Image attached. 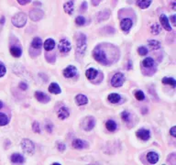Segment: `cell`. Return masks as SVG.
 <instances>
[{"label": "cell", "instance_id": "cell-36", "mask_svg": "<svg viewBox=\"0 0 176 165\" xmlns=\"http://www.w3.org/2000/svg\"><path fill=\"white\" fill-rule=\"evenodd\" d=\"M138 52L140 55H141V56H145V55H147V53H148V49L146 47H143V46L140 47L138 49Z\"/></svg>", "mask_w": 176, "mask_h": 165}, {"label": "cell", "instance_id": "cell-17", "mask_svg": "<svg viewBox=\"0 0 176 165\" xmlns=\"http://www.w3.org/2000/svg\"><path fill=\"white\" fill-rule=\"evenodd\" d=\"M49 92L51 93V94H54V95H59L62 93V90H61V87L58 84L56 83H51L49 86Z\"/></svg>", "mask_w": 176, "mask_h": 165}, {"label": "cell", "instance_id": "cell-16", "mask_svg": "<svg viewBox=\"0 0 176 165\" xmlns=\"http://www.w3.org/2000/svg\"><path fill=\"white\" fill-rule=\"evenodd\" d=\"M147 160L150 164H155L159 160V155L154 151H150L147 154Z\"/></svg>", "mask_w": 176, "mask_h": 165}, {"label": "cell", "instance_id": "cell-11", "mask_svg": "<svg viewBox=\"0 0 176 165\" xmlns=\"http://www.w3.org/2000/svg\"><path fill=\"white\" fill-rule=\"evenodd\" d=\"M132 25H133V22L130 19H124L120 22V28L125 32H128L132 28Z\"/></svg>", "mask_w": 176, "mask_h": 165}, {"label": "cell", "instance_id": "cell-37", "mask_svg": "<svg viewBox=\"0 0 176 165\" xmlns=\"http://www.w3.org/2000/svg\"><path fill=\"white\" fill-rule=\"evenodd\" d=\"M32 129L35 133H40V124L37 121H34L32 124Z\"/></svg>", "mask_w": 176, "mask_h": 165}, {"label": "cell", "instance_id": "cell-5", "mask_svg": "<svg viewBox=\"0 0 176 165\" xmlns=\"http://www.w3.org/2000/svg\"><path fill=\"white\" fill-rule=\"evenodd\" d=\"M21 148L28 154H33V152L35 151L34 143L31 140L28 139H24L21 141Z\"/></svg>", "mask_w": 176, "mask_h": 165}, {"label": "cell", "instance_id": "cell-4", "mask_svg": "<svg viewBox=\"0 0 176 165\" xmlns=\"http://www.w3.org/2000/svg\"><path fill=\"white\" fill-rule=\"evenodd\" d=\"M125 82V76L121 73H117L114 74V76L111 79V84L114 87H120L123 85Z\"/></svg>", "mask_w": 176, "mask_h": 165}, {"label": "cell", "instance_id": "cell-3", "mask_svg": "<svg viewBox=\"0 0 176 165\" xmlns=\"http://www.w3.org/2000/svg\"><path fill=\"white\" fill-rule=\"evenodd\" d=\"M27 22V17L24 13L19 12L12 18V24L17 28H22Z\"/></svg>", "mask_w": 176, "mask_h": 165}, {"label": "cell", "instance_id": "cell-24", "mask_svg": "<svg viewBox=\"0 0 176 165\" xmlns=\"http://www.w3.org/2000/svg\"><path fill=\"white\" fill-rule=\"evenodd\" d=\"M151 4V0H137V6L142 9H148Z\"/></svg>", "mask_w": 176, "mask_h": 165}, {"label": "cell", "instance_id": "cell-33", "mask_svg": "<svg viewBox=\"0 0 176 165\" xmlns=\"http://www.w3.org/2000/svg\"><path fill=\"white\" fill-rule=\"evenodd\" d=\"M135 97H136V99H137V100L141 101V100H144V98H145V95H144V93H143L142 91L138 90V91L135 93Z\"/></svg>", "mask_w": 176, "mask_h": 165}, {"label": "cell", "instance_id": "cell-41", "mask_svg": "<svg viewBox=\"0 0 176 165\" xmlns=\"http://www.w3.org/2000/svg\"><path fill=\"white\" fill-rule=\"evenodd\" d=\"M170 134H171L173 138H175V137H176V127H172V128L171 129V130H170Z\"/></svg>", "mask_w": 176, "mask_h": 165}, {"label": "cell", "instance_id": "cell-43", "mask_svg": "<svg viewBox=\"0 0 176 165\" xmlns=\"http://www.w3.org/2000/svg\"><path fill=\"white\" fill-rule=\"evenodd\" d=\"M17 1L19 2V5H26V4H28V3H29L30 2V0H17Z\"/></svg>", "mask_w": 176, "mask_h": 165}, {"label": "cell", "instance_id": "cell-29", "mask_svg": "<svg viewBox=\"0 0 176 165\" xmlns=\"http://www.w3.org/2000/svg\"><path fill=\"white\" fill-rule=\"evenodd\" d=\"M162 83H163L164 84H170V85H171L173 88L176 86L175 79L171 78V77H164V78L162 79Z\"/></svg>", "mask_w": 176, "mask_h": 165}, {"label": "cell", "instance_id": "cell-2", "mask_svg": "<svg viewBox=\"0 0 176 165\" xmlns=\"http://www.w3.org/2000/svg\"><path fill=\"white\" fill-rule=\"evenodd\" d=\"M87 40H86V36L83 33L79 34L77 37V50H76V53L79 57L84 56V54L85 52L86 47H87Z\"/></svg>", "mask_w": 176, "mask_h": 165}, {"label": "cell", "instance_id": "cell-32", "mask_svg": "<svg viewBox=\"0 0 176 165\" xmlns=\"http://www.w3.org/2000/svg\"><path fill=\"white\" fill-rule=\"evenodd\" d=\"M150 31H151V33L154 34V35H159V34L160 33V31H161V28H160V26L159 24H156V23H155L154 25L151 26Z\"/></svg>", "mask_w": 176, "mask_h": 165}, {"label": "cell", "instance_id": "cell-25", "mask_svg": "<svg viewBox=\"0 0 176 165\" xmlns=\"http://www.w3.org/2000/svg\"><path fill=\"white\" fill-rule=\"evenodd\" d=\"M42 46V40L39 37H36L33 39L32 42H31V47L35 50H40Z\"/></svg>", "mask_w": 176, "mask_h": 165}, {"label": "cell", "instance_id": "cell-18", "mask_svg": "<svg viewBox=\"0 0 176 165\" xmlns=\"http://www.w3.org/2000/svg\"><path fill=\"white\" fill-rule=\"evenodd\" d=\"M108 101L112 104H116V103H119L121 99V96L119 95V94H116V93H112L108 95L107 97Z\"/></svg>", "mask_w": 176, "mask_h": 165}, {"label": "cell", "instance_id": "cell-23", "mask_svg": "<svg viewBox=\"0 0 176 165\" xmlns=\"http://www.w3.org/2000/svg\"><path fill=\"white\" fill-rule=\"evenodd\" d=\"M11 161L13 163H23L24 162V157L19 153H14L11 156Z\"/></svg>", "mask_w": 176, "mask_h": 165}, {"label": "cell", "instance_id": "cell-42", "mask_svg": "<svg viewBox=\"0 0 176 165\" xmlns=\"http://www.w3.org/2000/svg\"><path fill=\"white\" fill-rule=\"evenodd\" d=\"M46 129L48 130V132H50H50L52 131V124H51V123H50V122H49V123H47V124H46Z\"/></svg>", "mask_w": 176, "mask_h": 165}, {"label": "cell", "instance_id": "cell-26", "mask_svg": "<svg viewBox=\"0 0 176 165\" xmlns=\"http://www.w3.org/2000/svg\"><path fill=\"white\" fill-rule=\"evenodd\" d=\"M74 9V3H73L72 1H69V2L65 3L64 6V11H65L67 14H69V15H71V14L73 13Z\"/></svg>", "mask_w": 176, "mask_h": 165}, {"label": "cell", "instance_id": "cell-44", "mask_svg": "<svg viewBox=\"0 0 176 165\" xmlns=\"http://www.w3.org/2000/svg\"><path fill=\"white\" fill-rule=\"evenodd\" d=\"M171 22H172L173 24H175V15H173V16L171 17Z\"/></svg>", "mask_w": 176, "mask_h": 165}, {"label": "cell", "instance_id": "cell-9", "mask_svg": "<svg viewBox=\"0 0 176 165\" xmlns=\"http://www.w3.org/2000/svg\"><path fill=\"white\" fill-rule=\"evenodd\" d=\"M136 136L140 139L141 140H144V141H147L150 139V130L148 129H139L137 132H136Z\"/></svg>", "mask_w": 176, "mask_h": 165}, {"label": "cell", "instance_id": "cell-12", "mask_svg": "<svg viewBox=\"0 0 176 165\" xmlns=\"http://www.w3.org/2000/svg\"><path fill=\"white\" fill-rule=\"evenodd\" d=\"M57 114H58V118L60 119H62V120L66 119L69 117V115H70L68 108L65 107V106H62V107L59 108Z\"/></svg>", "mask_w": 176, "mask_h": 165}, {"label": "cell", "instance_id": "cell-45", "mask_svg": "<svg viewBox=\"0 0 176 165\" xmlns=\"http://www.w3.org/2000/svg\"><path fill=\"white\" fill-rule=\"evenodd\" d=\"M3 107V103L1 102V101H0V109H1Z\"/></svg>", "mask_w": 176, "mask_h": 165}, {"label": "cell", "instance_id": "cell-6", "mask_svg": "<svg viewBox=\"0 0 176 165\" xmlns=\"http://www.w3.org/2000/svg\"><path fill=\"white\" fill-rule=\"evenodd\" d=\"M71 48H72L71 43L66 39H62L58 45V49L62 53H68L71 50Z\"/></svg>", "mask_w": 176, "mask_h": 165}, {"label": "cell", "instance_id": "cell-35", "mask_svg": "<svg viewBox=\"0 0 176 165\" xmlns=\"http://www.w3.org/2000/svg\"><path fill=\"white\" fill-rule=\"evenodd\" d=\"M75 23L78 25V26H84L85 23V19L82 16H79L75 19Z\"/></svg>", "mask_w": 176, "mask_h": 165}, {"label": "cell", "instance_id": "cell-21", "mask_svg": "<svg viewBox=\"0 0 176 165\" xmlns=\"http://www.w3.org/2000/svg\"><path fill=\"white\" fill-rule=\"evenodd\" d=\"M75 102L78 105H86L88 103V99L84 95H78L75 97Z\"/></svg>", "mask_w": 176, "mask_h": 165}, {"label": "cell", "instance_id": "cell-46", "mask_svg": "<svg viewBox=\"0 0 176 165\" xmlns=\"http://www.w3.org/2000/svg\"><path fill=\"white\" fill-rule=\"evenodd\" d=\"M172 9H173L174 10H175V3H174V2L172 3Z\"/></svg>", "mask_w": 176, "mask_h": 165}, {"label": "cell", "instance_id": "cell-7", "mask_svg": "<svg viewBox=\"0 0 176 165\" xmlns=\"http://www.w3.org/2000/svg\"><path fill=\"white\" fill-rule=\"evenodd\" d=\"M95 126V119L93 118V117H87L84 119L83 121V124H82V127L86 131H89V130H92Z\"/></svg>", "mask_w": 176, "mask_h": 165}, {"label": "cell", "instance_id": "cell-38", "mask_svg": "<svg viewBox=\"0 0 176 165\" xmlns=\"http://www.w3.org/2000/svg\"><path fill=\"white\" fill-rule=\"evenodd\" d=\"M6 72H7V70H6L5 65L0 62V77H3L6 74Z\"/></svg>", "mask_w": 176, "mask_h": 165}, {"label": "cell", "instance_id": "cell-15", "mask_svg": "<svg viewBox=\"0 0 176 165\" xmlns=\"http://www.w3.org/2000/svg\"><path fill=\"white\" fill-rule=\"evenodd\" d=\"M87 142L82 140V139H76L73 141V147L77 149V150H83L85 148L87 147Z\"/></svg>", "mask_w": 176, "mask_h": 165}, {"label": "cell", "instance_id": "cell-28", "mask_svg": "<svg viewBox=\"0 0 176 165\" xmlns=\"http://www.w3.org/2000/svg\"><path fill=\"white\" fill-rule=\"evenodd\" d=\"M116 123L114 121V120H107L106 121V123H105V128H106V129L107 130H109V131H115L116 129Z\"/></svg>", "mask_w": 176, "mask_h": 165}, {"label": "cell", "instance_id": "cell-39", "mask_svg": "<svg viewBox=\"0 0 176 165\" xmlns=\"http://www.w3.org/2000/svg\"><path fill=\"white\" fill-rule=\"evenodd\" d=\"M57 149L61 152H64L66 149V145L64 143H62V142H58L57 143Z\"/></svg>", "mask_w": 176, "mask_h": 165}, {"label": "cell", "instance_id": "cell-13", "mask_svg": "<svg viewBox=\"0 0 176 165\" xmlns=\"http://www.w3.org/2000/svg\"><path fill=\"white\" fill-rule=\"evenodd\" d=\"M160 24H161L162 28H164V29H166L167 31H171V27L170 25L169 19H168V18L164 14H161L160 16Z\"/></svg>", "mask_w": 176, "mask_h": 165}, {"label": "cell", "instance_id": "cell-20", "mask_svg": "<svg viewBox=\"0 0 176 165\" xmlns=\"http://www.w3.org/2000/svg\"><path fill=\"white\" fill-rule=\"evenodd\" d=\"M98 74V71L94 69V68H90L88 70H86L85 72V76L89 79V80H93L95 79Z\"/></svg>", "mask_w": 176, "mask_h": 165}, {"label": "cell", "instance_id": "cell-10", "mask_svg": "<svg viewBox=\"0 0 176 165\" xmlns=\"http://www.w3.org/2000/svg\"><path fill=\"white\" fill-rule=\"evenodd\" d=\"M77 74V69L76 67L74 66H68L67 68H65L64 70V76L66 77V78H72V77H74L75 75Z\"/></svg>", "mask_w": 176, "mask_h": 165}, {"label": "cell", "instance_id": "cell-14", "mask_svg": "<svg viewBox=\"0 0 176 165\" xmlns=\"http://www.w3.org/2000/svg\"><path fill=\"white\" fill-rule=\"evenodd\" d=\"M35 98L40 102V103H48L50 99V96H48L47 95H45L44 93L40 92V91H37L35 93Z\"/></svg>", "mask_w": 176, "mask_h": 165}, {"label": "cell", "instance_id": "cell-34", "mask_svg": "<svg viewBox=\"0 0 176 165\" xmlns=\"http://www.w3.org/2000/svg\"><path fill=\"white\" fill-rule=\"evenodd\" d=\"M130 114L128 112V111H123L121 113V119L125 121V122H129V119H130Z\"/></svg>", "mask_w": 176, "mask_h": 165}, {"label": "cell", "instance_id": "cell-30", "mask_svg": "<svg viewBox=\"0 0 176 165\" xmlns=\"http://www.w3.org/2000/svg\"><path fill=\"white\" fill-rule=\"evenodd\" d=\"M149 46L152 50H159L160 48V43L158 40H149Z\"/></svg>", "mask_w": 176, "mask_h": 165}, {"label": "cell", "instance_id": "cell-1", "mask_svg": "<svg viewBox=\"0 0 176 165\" xmlns=\"http://www.w3.org/2000/svg\"><path fill=\"white\" fill-rule=\"evenodd\" d=\"M93 56L95 60L104 65H110L112 63L109 60L107 54L105 50L104 45H98L93 51Z\"/></svg>", "mask_w": 176, "mask_h": 165}, {"label": "cell", "instance_id": "cell-40", "mask_svg": "<svg viewBox=\"0 0 176 165\" xmlns=\"http://www.w3.org/2000/svg\"><path fill=\"white\" fill-rule=\"evenodd\" d=\"M19 88L21 90H27L28 89V84L24 82H21V83H19Z\"/></svg>", "mask_w": 176, "mask_h": 165}, {"label": "cell", "instance_id": "cell-27", "mask_svg": "<svg viewBox=\"0 0 176 165\" xmlns=\"http://www.w3.org/2000/svg\"><path fill=\"white\" fill-rule=\"evenodd\" d=\"M153 65H154V60L152 58L148 57L142 61V66L145 68H151Z\"/></svg>", "mask_w": 176, "mask_h": 165}, {"label": "cell", "instance_id": "cell-8", "mask_svg": "<svg viewBox=\"0 0 176 165\" xmlns=\"http://www.w3.org/2000/svg\"><path fill=\"white\" fill-rule=\"evenodd\" d=\"M29 19L33 21H39L40 19H43L44 17V12L40 9H31L29 11Z\"/></svg>", "mask_w": 176, "mask_h": 165}, {"label": "cell", "instance_id": "cell-31", "mask_svg": "<svg viewBox=\"0 0 176 165\" xmlns=\"http://www.w3.org/2000/svg\"><path fill=\"white\" fill-rule=\"evenodd\" d=\"M9 122V119L6 114L0 113V126H6Z\"/></svg>", "mask_w": 176, "mask_h": 165}, {"label": "cell", "instance_id": "cell-19", "mask_svg": "<svg viewBox=\"0 0 176 165\" xmlns=\"http://www.w3.org/2000/svg\"><path fill=\"white\" fill-rule=\"evenodd\" d=\"M55 47V41L52 39H47L44 42V49L47 51L52 50Z\"/></svg>", "mask_w": 176, "mask_h": 165}, {"label": "cell", "instance_id": "cell-22", "mask_svg": "<svg viewBox=\"0 0 176 165\" xmlns=\"http://www.w3.org/2000/svg\"><path fill=\"white\" fill-rule=\"evenodd\" d=\"M10 53L12 56L16 57V58H19L21 56L22 54V50L19 48V47H17V46H12L10 48Z\"/></svg>", "mask_w": 176, "mask_h": 165}]
</instances>
